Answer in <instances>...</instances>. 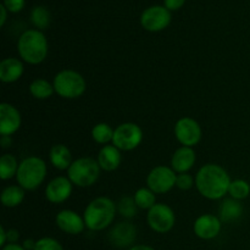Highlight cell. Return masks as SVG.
<instances>
[{
    "mask_svg": "<svg viewBox=\"0 0 250 250\" xmlns=\"http://www.w3.org/2000/svg\"><path fill=\"white\" fill-rule=\"evenodd\" d=\"M7 11L10 12H19L23 9L24 0H4L2 2Z\"/></svg>",
    "mask_w": 250,
    "mask_h": 250,
    "instance_id": "cell-32",
    "label": "cell"
},
{
    "mask_svg": "<svg viewBox=\"0 0 250 250\" xmlns=\"http://www.w3.org/2000/svg\"><path fill=\"white\" fill-rule=\"evenodd\" d=\"M231 180L225 168L215 164L203 166L195 177V186L203 197L208 199H221L229 192Z\"/></svg>",
    "mask_w": 250,
    "mask_h": 250,
    "instance_id": "cell-1",
    "label": "cell"
},
{
    "mask_svg": "<svg viewBox=\"0 0 250 250\" xmlns=\"http://www.w3.org/2000/svg\"><path fill=\"white\" fill-rule=\"evenodd\" d=\"M2 250H26V249L16 243H9V244H6L5 247H2Z\"/></svg>",
    "mask_w": 250,
    "mask_h": 250,
    "instance_id": "cell-35",
    "label": "cell"
},
{
    "mask_svg": "<svg viewBox=\"0 0 250 250\" xmlns=\"http://www.w3.org/2000/svg\"><path fill=\"white\" fill-rule=\"evenodd\" d=\"M137 231L136 227L132 224L121 222L116 225L110 232V241L117 247H127L132 244L136 239Z\"/></svg>",
    "mask_w": 250,
    "mask_h": 250,
    "instance_id": "cell-16",
    "label": "cell"
},
{
    "mask_svg": "<svg viewBox=\"0 0 250 250\" xmlns=\"http://www.w3.org/2000/svg\"><path fill=\"white\" fill-rule=\"evenodd\" d=\"M23 73V65L16 58H7L0 62V80L4 83H11L20 80Z\"/></svg>",
    "mask_w": 250,
    "mask_h": 250,
    "instance_id": "cell-18",
    "label": "cell"
},
{
    "mask_svg": "<svg viewBox=\"0 0 250 250\" xmlns=\"http://www.w3.org/2000/svg\"><path fill=\"white\" fill-rule=\"evenodd\" d=\"M176 138L185 146H190L199 143L202 138V128L195 120L190 117H183L178 120L175 126Z\"/></svg>",
    "mask_w": 250,
    "mask_h": 250,
    "instance_id": "cell-11",
    "label": "cell"
},
{
    "mask_svg": "<svg viewBox=\"0 0 250 250\" xmlns=\"http://www.w3.org/2000/svg\"><path fill=\"white\" fill-rule=\"evenodd\" d=\"M98 163H99L100 168L105 171H114L116 170L121 163V154L120 149L115 146H105L98 155Z\"/></svg>",
    "mask_w": 250,
    "mask_h": 250,
    "instance_id": "cell-19",
    "label": "cell"
},
{
    "mask_svg": "<svg viewBox=\"0 0 250 250\" xmlns=\"http://www.w3.org/2000/svg\"><path fill=\"white\" fill-rule=\"evenodd\" d=\"M229 193L233 199L241 200L246 199L250 193V186L247 181L243 180H236L231 182L229 188Z\"/></svg>",
    "mask_w": 250,
    "mask_h": 250,
    "instance_id": "cell-28",
    "label": "cell"
},
{
    "mask_svg": "<svg viewBox=\"0 0 250 250\" xmlns=\"http://www.w3.org/2000/svg\"><path fill=\"white\" fill-rule=\"evenodd\" d=\"M50 161L59 170H68L71 166V151L63 144H56L50 149Z\"/></svg>",
    "mask_w": 250,
    "mask_h": 250,
    "instance_id": "cell-21",
    "label": "cell"
},
{
    "mask_svg": "<svg viewBox=\"0 0 250 250\" xmlns=\"http://www.w3.org/2000/svg\"><path fill=\"white\" fill-rule=\"evenodd\" d=\"M34 250H63L61 244L54 238H42L37 241Z\"/></svg>",
    "mask_w": 250,
    "mask_h": 250,
    "instance_id": "cell-30",
    "label": "cell"
},
{
    "mask_svg": "<svg viewBox=\"0 0 250 250\" xmlns=\"http://www.w3.org/2000/svg\"><path fill=\"white\" fill-rule=\"evenodd\" d=\"M0 12H1V20H0V26H4L5 24V21H6V7L4 6V5H0Z\"/></svg>",
    "mask_w": 250,
    "mask_h": 250,
    "instance_id": "cell-37",
    "label": "cell"
},
{
    "mask_svg": "<svg viewBox=\"0 0 250 250\" xmlns=\"http://www.w3.org/2000/svg\"><path fill=\"white\" fill-rule=\"evenodd\" d=\"M17 50L26 62L37 65L46 58L48 41L39 29H28L20 37Z\"/></svg>",
    "mask_w": 250,
    "mask_h": 250,
    "instance_id": "cell-2",
    "label": "cell"
},
{
    "mask_svg": "<svg viewBox=\"0 0 250 250\" xmlns=\"http://www.w3.org/2000/svg\"><path fill=\"white\" fill-rule=\"evenodd\" d=\"M195 163V151L190 146H182L175 151L171 160L172 170L175 172L186 173L193 167Z\"/></svg>",
    "mask_w": 250,
    "mask_h": 250,
    "instance_id": "cell-17",
    "label": "cell"
},
{
    "mask_svg": "<svg viewBox=\"0 0 250 250\" xmlns=\"http://www.w3.org/2000/svg\"><path fill=\"white\" fill-rule=\"evenodd\" d=\"M24 198V190L21 186H10L1 193V203L6 208H15L22 203Z\"/></svg>",
    "mask_w": 250,
    "mask_h": 250,
    "instance_id": "cell-22",
    "label": "cell"
},
{
    "mask_svg": "<svg viewBox=\"0 0 250 250\" xmlns=\"http://www.w3.org/2000/svg\"><path fill=\"white\" fill-rule=\"evenodd\" d=\"M129 250H155V249L151 248V247H148V246H136Z\"/></svg>",
    "mask_w": 250,
    "mask_h": 250,
    "instance_id": "cell-40",
    "label": "cell"
},
{
    "mask_svg": "<svg viewBox=\"0 0 250 250\" xmlns=\"http://www.w3.org/2000/svg\"><path fill=\"white\" fill-rule=\"evenodd\" d=\"M67 175L72 185L78 187H89L99 178L100 165L92 158H81L71 164Z\"/></svg>",
    "mask_w": 250,
    "mask_h": 250,
    "instance_id": "cell-5",
    "label": "cell"
},
{
    "mask_svg": "<svg viewBox=\"0 0 250 250\" xmlns=\"http://www.w3.org/2000/svg\"><path fill=\"white\" fill-rule=\"evenodd\" d=\"M221 231V220L214 215H203L194 222V232L199 238L212 239Z\"/></svg>",
    "mask_w": 250,
    "mask_h": 250,
    "instance_id": "cell-15",
    "label": "cell"
},
{
    "mask_svg": "<svg viewBox=\"0 0 250 250\" xmlns=\"http://www.w3.org/2000/svg\"><path fill=\"white\" fill-rule=\"evenodd\" d=\"M134 202L141 209H151L156 204L155 193L146 188H141L134 194Z\"/></svg>",
    "mask_w": 250,
    "mask_h": 250,
    "instance_id": "cell-25",
    "label": "cell"
},
{
    "mask_svg": "<svg viewBox=\"0 0 250 250\" xmlns=\"http://www.w3.org/2000/svg\"><path fill=\"white\" fill-rule=\"evenodd\" d=\"M19 170V165L15 156L5 154L0 158V177L1 180H10L14 177Z\"/></svg>",
    "mask_w": 250,
    "mask_h": 250,
    "instance_id": "cell-24",
    "label": "cell"
},
{
    "mask_svg": "<svg viewBox=\"0 0 250 250\" xmlns=\"http://www.w3.org/2000/svg\"><path fill=\"white\" fill-rule=\"evenodd\" d=\"M143 139V132L136 124H122L115 129L112 143L120 150H132L141 144Z\"/></svg>",
    "mask_w": 250,
    "mask_h": 250,
    "instance_id": "cell-7",
    "label": "cell"
},
{
    "mask_svg": "<svg viewBox=\"0 0 250 250\" xmlns=\"http://www.w3.org/2000/svg\"><path fill=\"white\" fill-rule=\"evenodd\" d=\"M36 243H37V242H33V241H32V239H29V241L24 242L23 248H24V249H32V250H34V248H36Z\"/></svg>",
    "mask_w": 250,
    "mask_h": 250,
    "instance_id": "cell-39",
    "label": "cell"
},
{
    "mask_svg": "<svg viewBox=\"0 0 250 250\" xmlns=\"http://www.w3.org/2000/svg\"><path fill=\"white\" fill-rule=\"evenodd\" d=\"M176 186H177L180 189L187 190L189 188H192L193 186V177L187 173H181L177 176V180H176Z\"/></svg>",
    "mask_w": 250,
    "mask_h": 250,
    "instance_id": "cell-31",
    "label": "cell"
},
{
    "mask_svg": "<svg viewBox=\"0 0 250 250\" xmlns=\"http://www.w3.org/2000/svg\"><path fill=\"white\" fill-rule=\"evenodd\" d=\"M56 225L61 231L68 234H80L84 229V219L71 210H62L56 216Z\"/></svg>",
    "mask_w": 250,
    "mask_h": 250,
    "instance_id": "cell-14",
    "label": "cell"
},
{
    "mask_svg": "<svg viewBox=\"0 0 250 250\" xmlns=\"http://www.w3.org/2000/svg\"><path fill=\"white\" fill-rule=\"evenodd\" d=\"M6 234H7V239H9L10 243H15V242H16L20 237L19 232H17L16 229H9V231L6 232Z\"/></svg>",
    "mask_w": 250,
    "mask_h": 250,
    "instance_id": "cell-34",
    "label": "cell"
},
{
    "mask_svg": "<svg viewBox=\"0 0 250 250\" xmlns=\"http://www.w3.org/2000/svg\"><path fill=\"white\" fill-rule=\"evenodd\" d=\"M46 175V165L42 159L31 156L19 165L16 178L23 189L33 190L43 183Z\"/></svg>",
    "mask_w": 250,
    "mask_h": 250,
    "instance_id": "cell-4",
    "label": "cell"
},
{
    "mask_svg": "<svg viewBox=\"0 0 250 250\" xmlns=\"http://www.w3.org/2000/svg\"><path fill=\"white\" fill-rule=\"evenodd\" d=\"M114 132L111 127L107 124H98L95 125L94 128L92 129V136L97 143L106 144L107 142L112 141L114 138Z\"/></svg>",
    "mask_w": 250,
    "mask_h": 250,
    "instance_id": "cell-27",
    "label": "cell"
},
{
    "mask_svg": "<svg viewBox=\"0 0 250 250\" xmlns=\"http://www.w3.org/2000/svg\"><path fill=\"white\" fill-rule=\"evenodd\" d=\"M171 14L165 6H151L144 10L141 16V23L144 29L150 32L163 31L170 24Z\"/></svg>",
    "mask_w": 250,
    "mask_h": 250,
    "instance_id": "cell-10",
    "label": "cell"
},
{
    "mask_svg": "<svg viewBox=\"0 0 250 250\" xmlns=\"http://www.w3.org/2000/svg\"><path fill=\"white\" fill-rule=\"evenodd\" d=\"M31 21L37 28L45 29L50 23V12L44 6H36L31 12Z\"/></svg>",
    "mask_w": 250,
    "mask_h": 250,
    "instance_id": "cell-26",
    "label": "cell"
},
{
    "mask_svg": "<svg viewBox=\"0 0 250 250\" xmlns=\"http://www.w3.org/2000/svg\"><path fill=\"white\" fill-rule=\"evenodd\" d=\"M29 92L36 99H48L55 92L54 85L45 80H36L29 85Z\"/></svg>",
    "mask_w": 250,
    "mask_h": 250,
    "instance_id": "cell-23",
    "label": "cell"
},
{
    "mask_svg": "<svg viewBox=\"0 0 250 250\" xmlns=\"http://www.w3.org/2000/svg\"><path fill=\"white\" fill-rule=\"evenodd\" d=\"M54 89L60 97L75 99L85 92V81L78 72L63 70L54 78Z\"/></svg>",
    "mask_w": 250,
    "mask_h": 250,
    "instance_id": "cell-6",
    "label": "cell"
},
{
    "mask_svg": "<svg viewBox=\"0 0 250 250\" xmlns=\"http://www.w3.org/2000/svg\"><path fill=\"white\" fill-rule=\"evenodd\" d=\"M243 214V205L237 199H225L220 207V220L224 222L239 219Z\"/></svg>",
    "mask_w": 250,
    "mask_h": 250,
    "instance_id": "cell-20",
    "label": "cell"
},
{
    "mask_svg": "<svg viewBox=\"0 0 250 250\" xmlns=\"http://www.w3.org/2000/svg\"><path fill=\"white\" fill-rule=\"evenodd\" d=\"M186 0H164L165 7L168 11H175V10L181 9L185 5Z\"/></svg>",
    "mask_w": 250,
    "mask_h": 250,
    "instance_id": "cell-33",
    "label": "cell"
},
{
    "mask_svg": "<svg viewBox=\"0 0 250 250\" xmlns=\"http://www.w3.org/2000/svg\"><path fill=\"white\" fill-rule=\"evenodd\" d=\"M21 126V115L19 110L7 103L0 105V133L11 136Z\"/></svg>",
    "mask_w": 250,
    "mask_h": 250,
    "instance_id": "cell-12",
    "label": "cell"
},
{
    "mask_svg": "<svg viewBox=\"0 0 250 250\" xmlns=\"http://www.w3.org/2000/svg\"><path fill=\"white\" fill-rule=\"evenodd\" d=\"M72 192V182L66 177H56L46 186L45 197L54 204H60L68 199Z\"/></svg>",
    "mask_w": 250,
    "mask_h": 250,
    "instance_id": "cell-13",
    "label": "cell"
},
{
    "mask_svg": "<svg viewBox=\"0 0 250 250\" xmlns=\"http://www.w3.org/2000/svg\"><path fill=\"white\" fill-rule=\"evenodd\" d=\"M116 205L106 197H99L93 200L84 211L85 226L92 231L106 229L115 219Z\"/></svg>",
    "mask_w": 250,
    "mask_h": 250,
    "instance_id": "cell-3",
    "label": "cell"
},
{
    "mask_svg": "<svg viewBox=\"0 0 250 250\" xmlns=\"http://www.w3.org/2000/svg\"><path fill=\"white\" fill-rule=\"evenodd\" d=\"M11 144V138L9 136H1V146L2 148H7Z\"/></svg>",
    "mask_w": 250,
    "mask_h": 250,
    "instance_id": "cell-38",
    "label": "cell"
},
{
    "mask_svg": "<svg viewBox=\"0 0 250 250\" xmlns=\"http://www.w3.org/2000/svg\"><path fill=\"white\" fill-rule=\"evenodd\" d=\"M176 176L175 171L166 166H158V167L153 168L150 173L146 178V183H148L149 189L153 190L154 193H166L170 189H172L173 186L176 185Z\"/></svg>",
    "mask_w": 250,
    "mask_h": 250,
    "instance_id": "cell-9",
    "label": "cell"
},
{
    "mask_svg": "<svg viewBox=\"0 0 250 250\" xmlns=\"http://www.w3.org/2000/svg\"><path fill=\"white\" fill-rule=\"evenodd\" d=\"M146 220L151 229L159 233H166L173 227L176 217L170 207L166 204H155L149 209Z\"/></svg>",
    "mask_w": 250,
    "mask_h": 250,
    "instance_id": "cell-8",
    "label": "cell"
},
{
    "mask_svg": "<svg viewBox=\"0 0 250 250\" xmlns=\"http://www.w3.org/2000/svg\"><path fill=\"white\" fill-rule=\"evenodd\" d=\"M136 208L137 204L136 202H134V198L132 199V198L129 197H125L122 198L119 203L120 214L125 217H128V219L129 217H133L134 215H136Z\"/></svg>",
    "mask_w": 250,
    "mask_h": 250,
    "instance_id": "cell-29",
    "label": "cell"
},
{
    "mask_svg": "<svg viewBox=\"0 0 250 250\" xmlns=\"http://www.w3.org/2000/svg\"><path fill=\"white\" fill-rule=\"evenodd\" d=\"M6 239H7L6 232H5L4 227L0 226V246L5 247V242H6Z\"/></svg>",
    "mask_w": 250,
    "mask_h": 250,
    "instance_id": "cell-36",
    "label": "cell"
}]
</instances>
